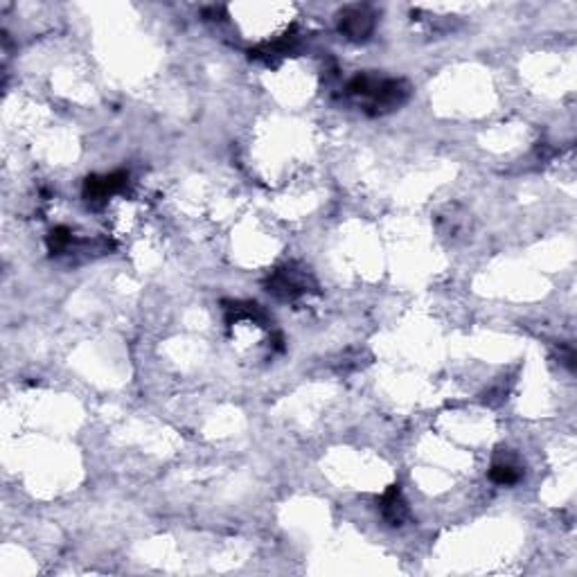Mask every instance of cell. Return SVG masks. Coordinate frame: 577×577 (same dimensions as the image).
Masks as SVG:
<instances>
[{"label": "cell", "instance_id": "obj_3", "mask_svg": "<svg viewBox=\"0 0 577 577\" xmlns=\"http://www.w3.org/2000/svg\"><path fill=\"white\" fill-rule=\"evenodd\" d=\"M489 476H492V480L498 485H512L518 480V471H516L514 465H509V463H498V465L492 467Z\"/></svg>", "mask_w": 577, "mask_h": 577}, {"label": "cell", "instance_id": "obj_2", "mask_svg": "<svg viewBox=\"0 0 577 577\" xmlns=\"http://www.w3.org/2000/svg\"><path fill=\"white\" fill-rule=\"evenodd\" d=\"M381 514L386 516V521L392 523V525H399L403 518H406V503H403V498H401L397 487H392V489H388L386 494H383Z\"/></svg>", "mask_w": 577, "mask_h": 577}, {"label": "cell", "instance_id": "obj_1", "mask_svg": "<svg viewBox=\"0 0 577 577\" xmlns=\"http://www.w3.org/2000/svg\"><path fill=\"white\" fill-rule=\"evenodd\" d=\"M341 32L350 38H365L372 32V16L363 7H350L341 14Z\"/></svg>", "mask_w": 577, "mask_h": 577}, {"label": "cell", "instance_id": "obj_4", "mask_svg": "<svg viewBox=\"0 0 577 577\" xmlns=\"http://www.w3.org/2000/svg\"><path fill=\"white\" fill-rule=\"evenodd\" d=\"M70 230L68 228H56L54 233H52V237H50V246H52V251H61V248H66L70 244Z\"/></svg>", "mask_w": 577, "mask_h": 577}]
</instances>
